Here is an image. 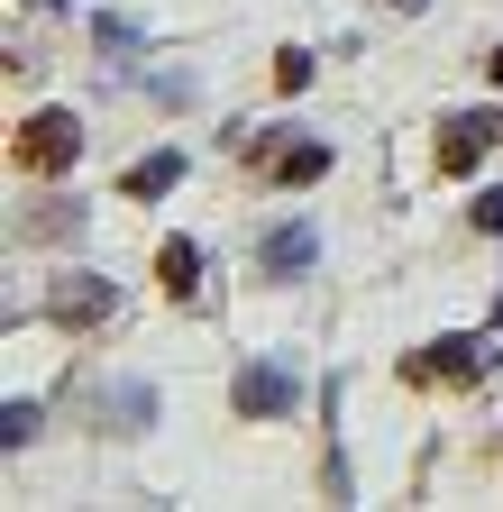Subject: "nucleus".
Instances as JSON below:
<instances>
[{
	"label": "nucleus",
	"mask_w": 503,
	"mask_h": 512,
	"mask_svg": "<svg viewBox=\"0 0 503 512\" xmlns=\"http://www.w3.org/2000/svg\"><path fill=\"white\" fill-rule=\"evenodd\" d=\"M83 156V119L74 110H37L28 128H19V165H37V174H65Z\"/></svg>",
	"instance_id": "obj_1"
},
{
	"label": "nucleus",
	"mask_w": 503,
	"mask_h": 512,
	"mask_svg": "<svg viewBox=\"0 0 503 512\" xmlns=\"http://www.w3.org/2000/svg\"><path fill=\"white\" fill-rule=\"evenodd\" d=\"M229 403H238L247 421H284V412H293V375H284V366H247V375L229 384Z\"/></svg>",
	"instance_id": "obj_2"
},
{
	"label": "nucleus",
	"mask_w": 503,
	"mask_h": 512,
	"mask_svg": "<svg viewBox=\"0 0 503 512\" xmlns=\"http://www.w3.org/2000/svg\"><path fill=\"white\" fill-rule=\"evenodd\" d=\"M494 138H503V119H494V110H458L449 128H439V165H449V174H467Z\"/></svg>",
	"instance_id": "obj_3"
},
{
	"label": "nucleus",
	"mask_w": 503,
	"mask_h": 512,
	"mask_svg": "<svg viewBox=\"0 0 503 512\" xmlns=\"http://www.w3.org/2000/svg\"><path fill=\"white\" fill-rule=\"evenodd\" d=\"M485 366H494V339H467V330L430 348V375H439V384H467V375H485Z\"/></svg>",
	"instance_id": "obj_4"
},
{
	"label": "nucleus",
	"mask_w": 503,
	"mask_h": 512,
	"mask_svg": "<svg viewBox=\"0 0 503 512\" xmlns=\"http://www.w3.org/2000/svg\"><path fill=\"white\" fill-rule=\"evenodd\" d=\"M55 320H74V330H83V320H110V284L101 275H65V284H55Z\"/></svg>",
	"instance_id": "obj_5"
},
{
	"label": "nucleus",
	"mask_w": 503,
	"mask_h": 512,
	"mask_svg": "<svg viewBox=\"0 0 503 512\" xmlns=\"http://www.w3.org/2000/svg\"><path fill=\"white\" fill-rule=\"evenodd\" d=\"M156 275H165V293L183 302V293L202 284V247H193V238H165V256H156Z\"/></svg>",
	"instance_id": "obj_6"
},
{
	"label": "nucleus",
	"mask_w": 503,
	"mask_h": 512,
	"mask_svg": "<svg viewBox=\"0 0 503 512\" xmlns=\"http://www.w3.org/2000/svg\"><path fill=\"white\" fill-rule=\"evenodd\" d=\"M174 174H183V156H174V147H156V156H138V165H129V192H138V202H156V192H174Z\"/></svg>",
	"instance_id": "obj_7"
},
{
	"label": "nucleus",
	"mask_w": 503,
	"mask_h": 512,
	"mask_svg": "<svg viewBox=\"0 0 503 512\" xmlns=\"http://www.w3.org/2000/svg\"><path fill=\"white\" fill-rule=\"evenodd\" d=\"M321 174H330V147H275V183L302 192V183H321Z\"/></svg>",
	"instance_id": "obj_8"
},
{
	"label": "nucleus",
	"mask_w": 503,
	"mask_h": 512,
	"mask_svg": "<svg viewBox=\"0 0 503 512\" xmlns=\"http://www.w3.org/2000/svg\"><path fill=\"white\" fill-rule=\"evenodd\" d=\"M302 256H311V229H284V238L266 247V266H275V275H293V266H302Z\"/></svg>",
	"instance_id": "obj_9"
},
{
	"label": "nucleus",
	"mask_w": 503,
	"mask_h": 512,
	"mask_svg": "<svg viewBox=\"0 0 503 512\" xmlns=\"http://www.w3.org/2000/svg\"><path fill=\"white\" fill-rule=\"evenodd\" d=\"M28 439H37V412L10 403V412H0V448H28Z\"/></svg>",
	"instance_id": "obj_10"
},
{
	"label": "nucleus",
	"mask_w": 503,
	"mask_h": 512,
	"mask_svg": "<svg viewBox=\"0 0 503 512\" xmlns=\"http://www.w3.org/2000/svg\"><path fill=\"white\" fill-rule=\"evenodd\" d=\"M275 83H284V92H302V83H311V55H302V46H284V55H275Z\"/></svg>",
	"instance_id": "obj_11"
},
{
	"label": "nucleus",
	"mask_w": 503,
	"mask_h": 512,
	"mask_svg": "<svg viewBox=\"0 0 503 512\" xmlns=\"http://www.w3.org/2000/svg\"><path fill=\"white\" fill-rule=\"evenodd\" d=\"M119 421H156V394H147V384H119Z\"/></svg>",
	"instance_id": "obj_12"
},
{
	"label": "nucleus",
	"mask_w": 503,
	"mask_h": 512,
	"mask_svg": "<svg viewBox=\"0 0 503 512\" xmlns=\"http://www.w3.org/2000/svg\"><path fill=\"white\" fill-rule=\"evenodd\" d=\"M476 229H494V238H503V192H485V202H476Z\"/></svg>",
	"instance_id": "obj_13"
},
{
	"label": "nucleus",
	"mask_w": 503,
	"mask_h": 512,
	"mask_svg": "<svg viewBox=\"0 0 503 512\" xmlns=\"http://www.w3.org/2000/svg\"><path fill=\"white\" fill-rule=\"evenodd\" d=\"M494 83H503V46H494Z\"/></svg>",
	"instance_id": "obj_14"
}]
</instances>
